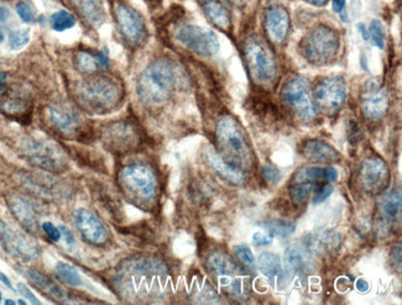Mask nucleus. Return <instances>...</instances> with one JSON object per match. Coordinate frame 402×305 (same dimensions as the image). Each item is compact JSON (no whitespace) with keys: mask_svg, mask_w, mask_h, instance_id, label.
<instances>
[{"mask_svg":"<svg viewBox=\"0 0 402 305\" xmlns=\"http://www.w3.org/2000/svg\"><path fill=\"white\" fill-rule=\"evenodd\" d=\"M76 102L92 114H108L115 110L124 99L120 79L109 74H89L73 88Z\"/></svg>","mask_w":402,"mask_h":305,"instance_id":"1","label":"nucleus"},{"mask_svg":"<svg viewBox=\"0 0 402 305\" xmlns=\"http://www.w3.org/2000/svg\"><path fill=\"white\" fill-rule=\"evenodd\" d=\"M215 138L220 157L240 171L250 170L254 165V152L243 128L233 116L220 118L215 128Z\"/></svg>","mask_w":402,"mask_h":305,"instance_id":"2","label":"nucleus"},{"mask_svg":"<svg viewBox=\"0 0 402 305\" xmlns=\"http://www.w3.org/2000/svg\"><path fill=\"white\" fill-rule=\"evenodd\" d=\"M176 86V72L169 60H156L143 71L138 79V95L148 105H160L169 100Z\"/></svg>","mask_w":402,"mask_h":305,"instance_id":"3","label":"nucleus"},{"mask_svg":"<svg viewBox=\"0 0 402 305\" xmlns=\"http://www.w3.org/2000/svg\"><path fill=\"white\" fill-rule=\"evenodd\" d=\"M119 183L125 195L140 207H150L159 195V180L148 165L134 163L119 173Z\"/></svg>","mask_w":402,"mask_h":305,"instance_id":"4","label":"nucleus"},{"mask_svg":"<svg viewBox=\"0 0 402 305\" xmlns=\"http://www.w3.org/2000/svg\"><path fill=\"white\" fill-rule=\"evenodd\" d=\"M207 267L228 296L239 299L247 298L249 291L247 272L228 254L223 251H213L207 257Z\"/></svg>","mask_w":402,"mask_h":305,"instance_id":"5","label":"nucleus"},{"mask_svg":"<svg viewBox=\"0 0 402 305\" xmlns=\"http://www.w3.org/2000/svg\"><path fill=\"white\" fill-rule=\"evenodd\" d=\"M339 50V36L333 29L321 25L312 29L299 42V52L306 61L316 66L332 62Z\"/></svg>","mask_w":402,"mask_h":305,"instance_id":"6","label":"nucleus"},{"mask_svg":"<svg viewBox=\"0 0 402 305\" xmlns=\"http://www.w3.org/2000/svg\"><path fill=\"white\" fill-rule=\"evenodd\" d=\"M244 56L249 73L257 84L269 86L275 82L277 76L275 57L259 37L247 38L244 45Z\"/></svg>","mask_w":402,"mask_h":305,"instance_id":"7","label":"nucleus"},{"mask_svg":"<svg viewBox=\"0 0 402 305\" xmlns=\"http://www.w3.org/2000/svg\"><path fill=\"white\" fill-rule=\"evenodd\" d=\"M25 157L34 166L52 173L65 171L67 167V157L62 148L51 140L40 138H28L21 145Z\"/></svg>","mask_w":402,"mask_h":305,"instance_id":"8","label":"nucleus"},{"mask_svg":"<svg viewBox=\"0 0 402 305\" xmlns=\"http://www.w3.org/2000/svg\"><path fill=\"white\" fill-rule=\"evenodd\" d=\"M281 99L299 120L311 123L316 119L317 107L307 79L295 77L287 81L281 91Z\"/></svg>","mask_w":402,"mask_h":305,"instance_id":"9","label":"nucleus"},{"mask_svg":"<svg viewBox=\"0 0 402 305\" xmlns=\"http://www.w3.org/2000/svg\"><path fill=\"white\" fill-rule=\"evenodd\" d=\"M177 41L201 57H213L220 51V41L213 31L193 24H185L176 30Z\"/></svg>","mask_w":402,"mask_h":305,"instance_id":"10","label":"nucleus"},{"mask_svg":"<svg viewBox=\"0 0 402 305\" xmlns=\"http://www.w3.org/2000/svg\"><path fill=\"white\" fill-rule=\"evenodd\" d=\"M115 21L123 38L131 47H141L149 36L143 15L130 5L119 3L115 6Z\"/></svg>","mask_w":402,"mask_h":305,"instance_id":"11","label":"nucleus"},{"mask_svg":"<svg viewBox=\"0 0 402 305\" xmlns=\"http://www.w3.org/2000/svg\"><path fill=\"white\" fill-rule=\"evenodd\" d=\"M316 107L328 115L341 110L346 99V83L341 77H326L321 79L312 92Z\"/></svg>","mask_w":402,"mask_h":305,"instance_id":"12","label":"nucleus"},{"mask_svg":"<svg viewBox=\"0 0 402 305\" xmlns=\"http://www.w3.org/2000/svg\"><path fill=\"white\" fill-rule=\"evenodd\" d=\"M102 143L107 150L115 153L130 152L140 144V134L129 121H114L102 130Z\"/></svg>","mask_w":402,"mask_h":305,"instance_id":"13","label":"nucleus"},{"mask_svg":"<svg viewBox=\"0 0 402 305\" xmlns=\"http://www.w3.org/2000/svg\"><path fill=\"white\" fill-rule=\"evenodd\" d=\"M47 120L66 139H76L83 133V116L76 108L67 104H55L47 108Z\"/></svg>","mask_w":402,"mask_h":305,"instance_id":"14","label":"nucleus"},{"mask_svg":"<svg viewBox=\"0 0 402 305\" xmlns=\"http://www.w3.org/2000/svg\"><path fill=\"white\" fill-rule=\"evenodd\" d=\"M72 219L77 230L89 244L96 246L105 245L110 239V234L104 222L88 209H76L72 213Z\"/></svg>","mask_w":402,"mask_h":305,"instance_id":"15","label":"nucleus"},{"mask_svg":"<svg viewBox=\"0 0 402 305\" xmlns=\"http://www.w3.org/2000/svg\"><path fill=\"white\" fill-rule=\"evenodd\" d=\"M390 180L388 167L380 158L365 160L359 170V182L361 188L368 195H381L386 190Z\"/></svg>","mask_w":402,"mask_h":305,"instance_id":"16","label":"nucleus"},{"mask_svg":"<svg viewBox=\"0 0 402 305\" xmlns=\"http://www.w3.org/2000/svg\"><path fill=\"white\" fill-rule=\"evenodd\" d=\"M360 104L361 110L368 119L380 120L388 113V92L378 81H369L361 91Z\"/></svg>","mask_w":402,"mask_h":305,"instance_id":"17","label":"nucleus"},{"mask_svg":"<svg viewBox=\"0 0 402 305\" xmlns=\"http://www.w3.org/2000/svg\"><path fill=\"white\" fill-rule=\"evenodd\" d=\"M0 110L5 115L21 120L26 119L33 110V97L26 89L20 86H13L5 89L0 95Z\"/></svg>","mask_w":402,"mask_h":305,"instance_id":"18","label":"nucleus"},{"mask_svg":"<svg viewBox=\"0 0 402 305\" xmlns=\"http://www.w3.org/2000/svg\"><path fill=\"white\" fill-rule=\"evenodd\" d=\"M0 244L8 254L16 259L31 261L38 257V246L3 222H0Z\"/></svg>","mask_w":402,"mask_h":305,"instance_id":"19","label":"nucleus"},{"mask_svg":"<svg viewBox=\"0 0 402 305\" xmlns=\"http://www.w3.org/2000/svg\"><path fill=\"white\" fill-rule=\"evenodd\" d=\"M265 30L269 40L280 46L290 31V15L281 5H272L265 14Z\"/></svg>","mask_w":402,"mask_h":305,"instance_id":"20","label":"nucleus"},{"mask_svg":"<svg viewBox=\"0 0 402 305\" xmlns=\"http://www.w3.org/2000/svg\"><path fill=\"white\" fill-rule=\"evenodd\" d=\"M286 272L291 276H304L314 269V261L306 245H291L285 252Z\"/></svg>","mask_w":402,"mask_h":305,"instance_id":"21","label":"nucleus"},{"mask_svg":"<svg viewBox=\"0 0 402 305\" xmlns=\"http://www.w3.org/2000/svg\"><path fill=\"white\" fill-rule=\"evenodd\" d=\"M299 152L306 160L318 163L337 162L341 155L336 148L322 140H306L299 146Z\"/></svg>","mask_w":402,"mask_h":305,"instance_id":"22","label":"nucleus"},{"mask_svg":"<svg viewBox=\"0 0 402 305\" xmlns=\"http://www.w3.org/2000/svg\"><path fill=\"white\" fill-rule=\"evenodd\" d=\"M401 193L398 190H391L381 195L378 203L380 220L383 225L395 227L401 220L402 208Z\"/></svg>","mask_w":402,"mask_h":305,"instance_id":"23","label":"nucleus"},{"mask_svg":"<svg viewBox=\"0 0 402 305\" xmlns=\"http://www.w3.org/2000/svg\"><path fill=\"white\" fill-rule=\"evenodd\" d=\"M205 158L208 163V166L211 167L212 170L223 180L233 183V185H242L245 180L243 172L235 168V167L230 166V163L220 157V155L215 152V150L207 148L205 151Z\"/></svg>","mask_w":402,"mask_h":305,"instance_id":"24","label":"nucleus"},{"mask_svg":"<svg viewBox=\"0 0 402 305\" xmlns=\"http://www.w3.org/2000/svg\"><path fill=\"white\" fill-rule=\"evenodd\" d=\"M8 205L10 212L24 227H26L29 232H38V217L28 200H25L20 195H10L8 198Z\"/></svg>","mask_w":402,"mask_h":305,"instance_id":"25","label":"nucleus"},{"mask_svg":"<svg viewBox=\"0 0 402 305\" xmlns=\"http://www.w3.org/2000/svg\"><path fill=\"white\" fill-rule=\"evenodd\" d=\"M26 276H28L29 281L33 283L38 291H41L43 294H46L48 298L58 301H66L67 293L46 274H43L38 269H30L26 272Z\"/></svg>","mask_w":402,"mask_h":305,"instance_id":"26","label":"nucleus"},{"mask_svg":"<svg viewBox=\"0 0 402 305\" xmlns=\"http://www.w3.org/2000/svg\"><path fill=\"white\" fill-rule=\"evenodd\" d=\"M202 6H203V11L207 18L211 20V23L215 25V28L225 33L232 30V18H230V11L225 5L220 3V0H205Z\"/></svg>","mask_w":402,"mask_h":305,"instance_id":"27","label":"nucleus"},{"mask_svg":"<svg viewBox=\"0 0 402 305\" xmlns=\"http://www.w3.org/2000/svg\"><path fill=\"white\" fill-rule=\"evenodd\" d=\"M71 3L93 26H99L105 20V10L100 0H71Z\"/></svg>","mask_w":402,"mask_h":305,"instance_id":"28","label":"nucleus"},{"mask_svg":"<svg viewBox=\"0 0 402 305\" xmlns=\"http://www.w3.org/2000/svg\"><path fill=\"white\" fill-rule=\"evenodd\" d=\"M109 58L104 52L80 51L76 55V67L80 72L93 74L99 68H107Z\"/></svg>","mask_w":402,"mask_h":305,"instance_id":"29","label":"nucleus"},{"mask_svg":"<svg viewBox=\"0 0 402 305\" xmlns=\"http://www.w3.org/2000/svg\"><path fill=\"white\" fill-rule=\"evenodd\" d=\"M257 267L272 282H280L282 278V266L279 256L272 252H264L257 259Z\"/></svg>","mask_w":402,"mask_h":305,"instance_id":"30","label":"nucleus"},{"mask_svg":"<svg viewBox=\"0 0 402 305\" xmlns=\"http://www.w3.org/2000/svg\"><path fill=\"white\" fill-rule=\"evenodd\" d=\"M322 183L307 180H292L290 185V197L296 205H304L309 202L311 195Z\"/></svg>","mask_w":402,"mask_h":305,"instance_id":"31","label":"nucleus"},{"mask_svg":"<svg viewBox=\"0 0 402 305\" xmlns=\"http://www.w3.org/2000/svg\"><path fill=\"white\" fill-rule=\"evenodd\" d=\"M260 227L264 230H267L270 237H279V239H286L292 235L296 230V225L294 222L281 220V219L260 222Z\"/></svg>","mask_w":402,"mask_h":305,"instance_id":"32","label":"nucleus"},{"mask_svg":"<svg viewBox=\"0 0 402 305\" xmlns=\"http://www.w3.org/2000/svg\"><path fill=\"white\" fill-rule=\"evenodd\" d=\"M50 24H51L52 30H55L57 33H62V31H66V30L75 26V15L71 14L66 10H60V11H56L55 14H52Z\"/></svg>","mask_w":402,"mask_h":305,"instance_id":"33","label":"nucleus"},{"mask_svg":"<svg viewBox=\"0 0 402 305\" xmlns=\"http://www.w3.org/2000/svg\"><path fill=\"white\" fill-rule=\"evenodd\" d=\"M56 273L63 282L70 284V286L78 287L82 284V277H81L80 273L77 272V269L71 264L58 262L56 264Z\"/></svg>","mask_w":402,"mask_h":305,"instance_id":"34","label":"nucleus"},{"mask_svg":"<svg viewBox=\"0 0 402 305\" xmlns=\"http://www.w3.org/2000/svg\"><path fill=\"white\" fill-rule=\"evenodd\" d=\"M368 33H369V40L373 41L375 46L380 48V50H383V46H385V31H383V25H381L379 20H373L371 21Z\"/></svg>","mask_w":402,"mask_h":305,"instance_id":"35","label":"nucleus"},{"mask_svg":"<svg viewBox=\"0 0 402 305\" xmlns=\"http://www.w3.org/2000/svg\"><path fill=\"white\" fill-rule=\"evenodd\" d=\"M30 42V33L26 29H20L9 35V46L11 50H20Z\"/></svg>","mask_w":402,"mask_h":305,"instance_id":"36","label":"nucleus"},{"mask_svg":"<svg viewBox=\"0 0 402 305\" xmlns=\"http://www.w3.org/2000/svg\"><path fill=\"white\" fill-rule=\"evenodd\" d=\"M234 254L237 256V259L247 266L248 269H253L255 267V257H254L253 252L249 249L248 246H237L234 249Z\"/></svg>","mask_w":402,"mask_h":305,"instance_id":"37","label":"nucleus"},{"mask_svg":"<svg viewBox=\"0 0 402 305\" xmlns=\"http://www.w3.org/2000/svg\"><path fill=\"white\" fill-rule=\"evenodd\" d=\"M16 13L19 15L20 19L25 21V23H33L35 20V13H34L33 8L28 4V3H24V1H19L16 6Z\"/></svg>","mask_w":402,"mask_h":305,"instance_id":"38","label":"nucleus"},{"mask_svg":"<svg viewBox=\"0 0 402 305\" xmlns=\"http://www.w3.org/2000/svg\"><path fill=\"white\" fill-rule=\"evenodd\" d=\"M314 204H321L326 200V199L329 198L331 195L333 193V187L329 185H322L318 187L317 190L314 192Z\"/></svg>","mask_w":402,"mask_h":305,"instance_id":"39","label":"nucleus"},{"mask_svg":"<svg viewBox=\"0 0 402 305\" xmlns=\"http://www.w3.org/2000/svg\"><path fill=\"white\" fill-rule=\"evenodd\" d=\"M262 176L264 178L267 180V182H270L272 185H275L277 182H280L281 177V172L275 168V167H264L262 168Z\"/></svg>","mask_w":402,"mask_h":305,"instance_id":"40","label":"nucleus"},{"mask_svg":"<svg viewBox=\"0 0 402 305\" xmlns=\"http://www.w3.org/2000/svg\"><path fill=\"white\" fill-rule=\"evenodd\" d=\"M43 230L55 242L60 241V239H61V232L52 222H43Z\"/></svg>","mask_w":402,"mask_h":305,"instance_id":"41","label":"nucleus"},{"mask_svg":"<svg viewBox=\"0 0 402 305\" xmlns=\"http://www.w3.org/2000/svg\"><path fill=\"white\" fill-rule=\"evenodd\" d=\"M272 237H270L269 235H264L262 232H257V234H254L253 245L257 246V247L272 245Z\"/></svg>","mask_w":402,"mask_h":305,"instance_id":"42","label":"nucleus"},{"mask_svg":"<svg viewBox=\"0 0 402 305\" xmlns=\"http://www.w3.org/2000/svg\"><path fill=\"white\" fill-rule=\"evenodd\" d=\"M18 291H20V294H21V296H25V298L31 301L33 304H40V301H38L36 296H34L33 291H30V289H29L25 284H23V283H19V284H18Z\"/></svg>","mask_w":402,"mask_h":305,"instance_id":"43","label":"nucleus"},{"mask_svg":"<svg viewBox=\"0 0 402 305\" xmlns=\"http://www.w3.org/2000/svg\"><path fill=\"white\" fill-rule=\"evenodd\" d=\"M324 178L327 182H336L338 180V172L333 167H326L324 168Z\"/></svg>","mask_w":402,"mask_h":305,"instance_id":"44","label":"nucleus"},{"mask_svg":"<svg viewBox=\"0 0 402 305\" xmlns=\"http://www.w3.org/2000/svg\"><path fill=\"white\" fill-rule=\"evenodd\" d=\"M356 287L359 291H366L369 289V283L366 282L363 278H360L356 281Z\"/></svg>","mask_w":402,"mask_h":305,"instance_id":"45","label":"nucleus"},{"mask_svg":"<svg viewBox=\"0 0 402 305\" xmlns=\"http://www.w3.org/2000/svg\"><path fill=\"white\" fill-rule=\"evenodd\" d=\"M346 6V0H333V8L337 13H341Z\"/></svg>","mask_w":402,"mask_h":305,"instance_id":"46","label":"nucleus"},{"mask_svg":"<svg viewBox=\"0 0 402 305\" xmlns=\"http://www.w3.org/2000/svg\"><path fill=\"white\" fill-rule=\"evenodd\" d=\"M391 261H393V266H396V259H398V262L401 264V247L398 250V254H396V247L393 249V252H391Z\"/></svg>","mask_w":402,"mask_h":305,"instance_id":"47","label":"nucleus"},{"mask_svg":"<svg viewBox=\"0 0 402 305\" xmlns=\"http://www.w3.org/2000/svg\"><path fill=\"white\" fill-rule=\"evenodd\" d=\"M6 79H8L6 73L0 71V95H1V93L4 92L5 87H6Z\"/></svg>","mask_w":402,"mask_h":305,"instance_id":"48","label":"nucleus"},{"mask_svg":"<svg viewBox=\"0 0 402 305\" xmlns=\"http://www.w3.org/2000/svg\"><path fill=\"white\" fill-rule=\"evenodd\" d=\"M61 230L62 232L65 234L66 242H67V244H73V241H75V239H73V235H72V232H71L70 230L67 229V227H62Z\"/></svg>","mask_w":402,"mask_h":305,"instance_id":"49","label":"nucleus"},{"mask_svg":"<svg viewBox=\"0 0 402 305\" xmlns=\"http://www.w3.org/2000/svg\"><path fill=\"white\" fill-rule=\"evenodd\" d=\"M306 1L316 6H322V5L327 4L328 0H306Z\"/></svg>","mask_w":402,"mask_h":305,"instance_id":"50","label":"nucleus"},{"mask_svg":"<svg viewBox=\"0 0 402 305\" xmlns=\"http://www.w3.org/2000/svg\"><path fill=\"white\" fill-rule=\"evenodd\" d=\"M6 18H8V10L3 8V6H0V23L5 21Z\"/></svg>","mask_w":402,"mask_h":305,"instance_id":"51","label":"nucleus"},{"mask_svg":"<svg viewBox=\"0 0 402 305\" xmlns=\"http://www.w3.org/2000/svg\"><path fill=\"white\" fill-rule=\"evenodd\" d=\"M0 282H3L4 283L5 286H6V287L10 288V289H11V283H10L9 279H8V278L5 277V274H3V273L0 272Z\"/></svg>","mask_w":402,"mask_h":305,"instance_id":"52","label":"nucleus"},{"mask_svg":"<svg viewBox=\"0 0 402 305\" xmlns=\"http://www.w3.org/2000/svg\"><path fill=\"white\" fill-rule=\"evenodd\" d=\"M359 29V31L361 33V35H363V37H364L365 41H366V40H369V33L366 31V28H365L364 25H361V24H360Z\"/></svg>","mask_w":402,"mask_h":305,"instance_id":"53","label":"nucleus"},{"mask_svg":"<svg viewBox=\"0 0 402 305\" xmlns=\"http://www.w3.org/2000/svg\"><path fill=\"white\" fill-rule=\"evenodd\" d=\"M232 1H234V3H237V4H238V3H245L247 0H232Z\"/></svg>","mask_w":402,"mask_h":305,"instance_id":"54","label":"nucleus"},{"mask_svg":"<svg viewBox=\"0 0 402 305\" xmlns=\"http://www.w3.org/2000/svg\"><path fill=\"white\" fill-rule=\"evenodd\" d=\"M5 304H15L14 301H5Z\"/></svg>","mask_w":402,"mask_h":305,"instance_id":"55","label":"nucleus"},{"mask_svg":"<svg viewBox=\"0 0 402 305\" xmlns=\"http://www.w3.org/2000/svg\"><path fill=\"white\" fill-rule=\"evenodd\" d=\"M3 38H4V35L0 31V42L3 41Z\"/></svg>","mask_w":402,"mask_h":305,"instance_id":"56","label":"nucleus"},{"mask_svg":"<svg viewBox=\"0 0 402 305\" xmlns=\"http://www.w3.org/2000/svg\"><path fill=\"white\" fill-rule=\"evenodd\" d=\"M18 303H19V304H26V303H25V301H18Z\"/></svg>","mask_w":402,"mask_h":305,"instance_id":"57","label":"nucleus"},{"mask_svg":"<svg viewBox=\"0 0 402 305\" xmlns=\"http://www.w3.org/2000/svg\"><path fill=\"white\" fill-rule=\"evenodd\" d=\"M0 299H1V294H0Z\"/></svg>","mask_w":402,"mask_h":305,"instance_id":"58","label":"nucleus"}]
</instances>
